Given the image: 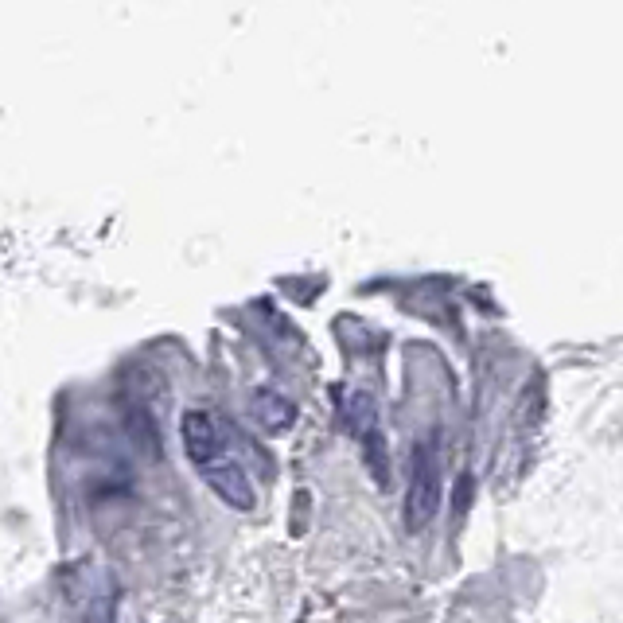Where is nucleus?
I'll return each mask as SVG.
<instances>
[{"mask_svg": "<svg viewBox=\"0 0 623 623\" xmlns=\"http://www.w3.org/2000/svg\"><path fill=\"white\" fill-rule=\"evenodd\" d=\"M440 507V456L433 440H421L413 448V472L405 491V530L421 534Z\"/></svg>", "mask_w": 623, "mask_h": 623, "instance_id": "nucleus-1", "label": "nucleus"}, {"mask_svg": "<svg viewBox=\"0 0 623 623\" xmlns=\"http://www.w3.org/2000/svg\"><path fill=\"white\" fill-rule=\"evenodd\" d=\"M180 437H184V452L191 464H199V468H207V464H215L222 460V425L215 413H207V409H187L184 421H180Z\"/></svg>", "mask_w": 623, "mask_h": 623, "instance_id": "nucleus-2", "label": "nucleus"}, {"mask_svg": "<svg viewBox=\"0 0 623 623\" xmlns=\"http://www.w3.org/2000/svg\"><path fill=\"white\" fill-rule=\"evenodd\" d=\"M199 472H203V483L219 495L230 511L246 514L257 507L254 479H250V472H246L242 464H234V460H215V464H207V468H199Z\"/></svg>", "mask_w": 623, "mask_h": 623, "instance_id": "nucleus-3", "label": "nucleus"}, {"mask_svg": "<svg viewBox=\"0 0 623 623\" xmlns=\"http://www.w3.org/2000/svg\"><path fill=\"white\" fill-rule=\"evenodd\" d=\"M254 417L261 421L265 433H285L296 421V405L277 390H261L254 398Z\"/></svg>", "mask_w": 623, "mask_h": 623, "instance_id": "nucleus-4", "label": "nucleus"}, {"mask_svg": "<svg viewBox=\"0 0 623 623\" xmlns=\"http://www.w3.org/2000/svg\"><path fill=\"white\" fill-rule=\"evenodd\" d=\"M359 440H363V456H367V468L370 476H374V483H390V452H386V437H382V429L378 425H370V429H363L359 433Z\"/></svg>", "mask_w": 623, "mask_h": 623, "instance_id": "nucleus-5", "label": "nucleus"}, {"mask_svg": "<svg viewBox=\"0 0 623 623\" xmlns=\"http://www.w3.org/2000/svg\"><path fill=\"white\" fill-rule=\"evenodd\" d=\"M117 604H121V596L117 592H102V596H94V604L86 608V620L82 623H117Z\"/></svg>", "mask_w": 623, "mask_h": 623, "instance_id": "nucleus-6", "label": "nucleus"}]
</instances>
